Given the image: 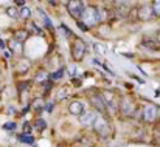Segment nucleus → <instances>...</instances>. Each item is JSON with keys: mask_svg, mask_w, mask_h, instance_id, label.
<instances>
[{"mask_svg": "<svg viewBox=\"0 0 160 147\" xmlns=\"http://www.w3.org/2000/svg\"><path fill=\"white\" fill-rule=\"evenodd\" d=\"M87 26H92V25H97L100 22V11L95 8V6H87L82 12V17H81Z\"/></svg>", "mask_w": 160, "mask_h": 147, "instance_id": "f257e3e1", "label": "nucleus"}, {"mask_svg": "<svg viewBox=\"0 0 160 147\" xmlns=\"http://www.w3.org/2000/svg\"><path fill=\"white\" fill-rule=\"evenodd\" d=\"M93 130H95V133L97 135H100L101 138H106L109 136V132H110V127H109V122L106 121V118L104 116H101V115H98V118H97V121L93 122Z\"/></svg>", "mask_w": 160, "mask_h": 147, "instance_id": "f03ea898", "label": "nucleus"}, {"mask_svg": "<svg viewBox=\"0 0 160 147\" xmlns=\"http://www.w3.org/2000/svg\"><path fill=\"white\" fill-rule=\"evenodd\" d=\"M67 9H68V12H70L72 17H75L76 20H79L82 17V12H84L86 8H84V5H82L81 0H70L68 5H67Z\"/></svg>", "mask_w": 160, "mask_h": 147, "instance_id": "7ed1b4c3", "label": "nucleus"}, {"mask_svg": "<svg viewBox=\"0 0 160 147\" xmlns=\"http://www.w3.org/2000/svg\"><path fill=\"white\" fill-rule=\"evenodd\" d=\"M84 54H86V44H84V40L76 39L75 44H73V47H72V56H73V59L76 62H79V60L84 59Z\"/></svg>", "mask_w": 160, "mask_h": 147, "instance_id": "20e7f679", "label": "nucleus"}, {"mask_svg": "<svg viewBox=\"0 0 160 147\" xmlns=\"http://www.w3.org/2000/svg\"><path fill=\"white\" fill-rule=\"evenodd\" d=\"M97 118H98V111H95V110H84V113L81 115L79 121H81V124L84 127H92L93 122L97 121Z\"/></svg>", "mask_w": 160, "mask_h": 147, "instance_id": "39448f33", "label": "nucleus"}, {"mask_svg": "<svg viewBox=\"0 0 160 147\" xmlns=\"http://www.w3.org/2000/svg\"><path fill=\"white\" fill-rule=\"evenodd\" d=\"M90 101H92V104L97 107V110H98V111L106 113L107 110H109V105H107V102L104 101V98H103L101 95H98V93L92 95V96H90Z\"/></svg>", "mask_w": 160, "mask_h": 147, "instance_id": "423d86ee", "label": "nucleus"}, {"mask_svg": "<svg viewBox=\"0 0 160 147\" xmlns=\"http://www.w3.org/2000/svg\"><path fill=\"white\" fill-rule=\"evenodd\" d=\"M143 118H145V121H148V122L154 121V119L157 118V107H156L154 104H146V105L143 107Z\"/></svg>", "mask_w": 160, "mask_h": 147, "instance_id": "0eeeda50", "label": "nucleus"}, {"mask_svg": "<svg viewBox=\"0 0 160 147\" xmlns=\"http://www.w3.org/2000/svg\"><path fill=\"white\" fill-rule=\"evenodd\" d=\"M68 110L72 115H76V116H81L84 113V104L81 101H72L70 105H68Z\"/></svg>", "mask_w": 160, "mask_h": 147, "instance_id": "6e6552de", "label": "nucleus"}, {"mask_svg": "<svg viewBox=\"0 0 160 147\" xmlns=\"http://www.w3.org/2000/svg\"><path fill=\"white\" fill-rule=\"evenodd\" d=\"M149 16H151V11H149V8H146V6H142L140 9H138V17L140 19H149Z\"/></svg>", "mask_w": 160, "mask_h": 147, "instance_id": "1a4fd4ad", "label": "nucleus"}, {"mask_svg": "<svg viewBox=\"0 0 160 147\" xmlns=\"http://www.w3.org/2000/svg\"><path fill=\"white\" fill-rule=\"evenodd\" d=\"M14 37H16L17 42H23V40L28 37V31H25V30H23V31H22V30H20V31H16Z\"/></svg>", "mask_w": 160, "mask_h": 147, "instance_id": "9d476101", "label": "nucleus"}, {"mask_svg": "<svg viewBox=\"0 0 160 147\" xmlns=\"http://www.w3.org/2000/svg\"><path fill=\"white\" fill-rule=\"evenodd\" d=\"M19 16H20L22 19H28V17L31 16V11H30L27 6H20V8H19Z\"/></svg>", "mask_w": 160, "mask_h": 147, "instance_id": "9b49d317", "label": "nucleus"}, {"mask_svg": "<svg viewBox=\"0 0 160 147\" xmlns=\"http://www.w3.org/2000/svg\"><path fill=\"white\" fill-rule=\"evenodd\" d=\"M6 14H8L9 17H12V19H17V17H19V11L16 9V6H9V8H6Z\"/></svg>", "mask_w": 160, "mask_h": 147, "instance_id": "f8f14e48", "label": "nucleus"}, {"mask_svg": "<svg viewBox=\"0 0 160 147\" xmlns=\"http://www.w3.org/2000/svg\"><path fill=\"white\" fill-rule=\"evenodd\" d=\"M45 127H47V122H45V121H42V119H36V121H34V129H36V130L42 132Z\"/></svg>", "mask_w": 160, "mask_h": 147, "instance_id": "ddd939ff", "label": "nucleus"}, {"mask_svg": "<svg viewBox=\"0 0 160 147\" xmlns=\"http://www.w3.org/2000/svg\"><path fill=\"white\" fill-rule=\"evenodd\" d=\"M34 81H36V82H44V81H47V71H39V73L34 76Z\"/></svg>", "mask_w": 160, "mask_h": 147, "instance_id": "4468645a", "label": "nucleus"}, {"mask_svg": "<svg viewBox=\"0 0 160 147\" xmlns=\"http://www.w3.org/2000/svg\"><path fill=\"white\" fill-rule=\"evenodd\" d=\"M152 12L156 16H160V0H154V3H152Z\"/></svg>", "mask_w": 160, "mask_h": 147, "instance_id": "2eb2a0df", "label": "nucleus"}, {"mask_svg": "<svg viewBox=\"0 0 160 147\" xmlns=\"http://www.w3.org/2000/svg\"><path fill=\"white\" fill-rule=\"evenodd\" d=\"M39 14H41V17H42V20H44V23L48 26V28H52V22H50V19H48V16H45L41 9H39Z\"/></svg>", "mask_w": 160, "mask_h": 147, "instance_id": "dca6fc26", "label": "nucleus"}, {"mask_svg": "<svg viewBox=\"0 0 160 147\" xmlns=\"http://www.w3.org/2000/svg\"><path fill=\"white\" fill-rule=\"evenodd\" d=\"M42 104H44L42 99H34V102H33V108H34V110H42Z\"/></svg>", "mask_w": 160, "mask_h": 147, "instance_id": "f3484780", "label": "nucleus"}, {"mask_svg": "<svg viewBox=\"0 0 160 147\" xmlns=\"http://www.w3.org/2000/svg\"><path fill=\"white\" fill-rule=\"evenodd\" d=\"M20 141L25 144H33V138L30 135H20Z\"/></svg>", "mask_w": 160, "mask_h": 147, "instance_id": "a211bd4d", "label": "nucleus"}, {"mask_svg": "<svg viewBox=\"0 0 160 147\" xmlns=\"http://www.w3.org/2000/svg\"><path fill=\"white\" fill-rule=\"evenodd\" d=\"M28 28L31 30L30 33H36V34H41V30H39V28H38V26H36V25H34L33 22H30V23H28Z\"/></svg>", "mask_w": 160, "mask_h": 147, "instance_id": "6ab92c4d", "label": "nucleus"}, {"mask_svg": "<svg viewBox=\"0 0 160 147\" xmlns=\"http://www.w3.org/2000/svg\"><path fill=\"white\" fill-rule=\"evenodd\" d=\"M3 129H5V130H8V129L12 130V129H16V124H14V122H6V124L3 126Z\"/></svg>", "mask_w": 160, "mask_h": 147, "instance_id": "aec40b11", "label": "nucleus"}, {"mask_svg": "<svg viewBox=\"0 0 160 147\" xmlns=\"http://www.w3.org/2000/svg\"><path fill=\"white\" fill-rule=\"evenodd\" d=\"M61 76H62V70H59V71H56V73H54V74H52V79H58V78H61Z\"/></svg>", "mask_w": 160, "mask_h": 147, "instance_id": "412c9836", "label": "nucleus"}, {"mask_svg": "<svg viewBox=\"0 0 160 147\" xmlns=\"http://www.w3.org/2000/svg\"><path fill=\"white\" fill-rule=\"evenodd\" d=\"M128 2H129V0H115V3H117V5H121V6H124Z\"/></svg>", "mask_w": 160, "mask_h": 147, "instance_id": "4be33fe9", "label": "nucleus"}, {"mask_svg": "<svg viewBox=\"0 0 160 147\" xmlns=\"http://www.w3.org/2000/svg\"><path fill=\"white\" fill-rule=\"evenodd\" d=\"M78 25H79V28H81V30H84V31H86V30L89 28L87 25H84V23H81V22H78Z\"/></svg>", "mask_w": 160, "mask_h": 147, "instance_id": "5701e85b", "label": "nucleus"}, {"mask_svg": "<svg viewBox=\"0 0 160 147\" xmlns=\"http://www.w3.org/2000/svg\"><path fill=\"white\" fill-rule=\"evenodd\" d=\"M14 2H16L19 6H23V3H25V0H14Z\"/></svg>", "mask_w": 160, "mask_h": 147, "instance_id": "b1692460", "label": "nucleus"}]
</instances>
